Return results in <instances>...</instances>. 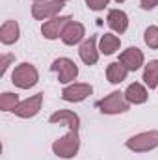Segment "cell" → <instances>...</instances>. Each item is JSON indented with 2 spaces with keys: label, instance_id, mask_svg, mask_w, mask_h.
<instances>
[{
  "label": "cell",
  "instance_id": "cell-1",
  "mask_svg": "<svg viewBox=\"0 0 158 160\" xmlns=\"http://www.w3.org/2000/svg\"><path fill=\"white\" fill-rule=\"evenodd\" d=\"M80 149V138L78 132L75 130H69L65 136H62L60 140H56L52 143V153L60 158H73L78 155Z\"/></svg>",
  "mask_w": 158,
  "mask_h": 160
},
{
  "label": "cell",
  "instance_id": "cell-2",
  "mask_svg": "<svg viewBox=\"0 0 158 160\" xmlns=\"http://www.w3.org/2000/svg\"><path fill=\"white\" fill-rule=\"evenodd\" d=\"M97 108H99V112H102V114L117 116V114L128 112L130 102L126 101L125 93H121V91H112L110 95H106L104 99H101V101L97 102Z\"/></svg>",
  "mask_w": 158,
  "mask_h": 160
},
{
  "label": "cell",
  "instance_id": "cell-3",
  "mask_svg": "<svg viewBox=\"0 0 158 160\" xmlns=\"http://www.w3.org/2000/svg\"><path fill=\"white\" fill-rule=\"evenodd\" d=\"M37 80H39L37 69H36L32 63H28V62L17 65L15 71H13V75H11V82H13L17 88H21V89H30V88H34V86L37 84Z\"/></svg>",
  "mask_w": 158,
  "mask_h": 160
},
{
  "label": "cell",
  "instance_id": "cell-4",
  "mask_svg": "<svg viewBox=\"0 0 158 160\" xmlns=\"http://www.w3.org/2000/svg\"><path fill=\"white\" fill-rule=\"evenodd\" d=\"M130 151L134 153H147L158 147V130H147V132H140L132 138L126 140L125 143Z\"/></svg>",
  "mask_w": 158,
  "mask_h": 160
},
{
  "label": "cell",
  "instance_id": "cell-5",
  "mask_svg": "<svg viewBox=\"0 0 158 160\" xmlns=\"http://www.w3.org/2000/svg\"><path fill=\"white\" fill-rule=\"evenodd\" d=\"M50 71H54L58 75V82L60 84H69V82L77 80V77H78V67L69 58H58V60H54L52 65H50Z\"/></svg>",
  "mask_w": 158,
  "mask_h": 160
},
{
  "label": "cell",
  "instance_id": "cell-6",
  "mask_svg": "<svg viewBox=\"0 0 158 160\" xmlns=\"http://www.w3.org/2000/svg\"><path fill=\"white\" fill-rule=\"evenodd\" d=\"M63 9V2L60 0H43L36 2L32 6V17L36 21H50L54 17H58V13Z\"/></svg>",
  "mask_w": 158,
  "mask_h": 160
},
{
  "label": "cell",
  "instance_id": "cell-7",
  "mask_svg": "<svg viewBox=\"0 0 158 160\" xmlns=\"http://www.w3.org/2000/svg\"><path fill=\"white\" fill-rule=\"evenodd\" d=\"M71 21H73V19H71L69 15H58V17H54V19H50V21H45L43 26H41V34L50 41L58 39V38H62L65 26H67Z\"/></svg>",
  "mask_w": 158,
  "mask_h": 160
},
{
  "label": "cell",
  "instance_id": "cell-8",
  "mask_svg": "<svg viewBox=\"0 0 158 160\" xmlns=\"http://www.w3.org/2000/svg\"><path fill=\"white\" fill-rule=\"evenodd\" d=\"M91 93H93V86H91V84L77 82V84H69V86L63 88L62 99L67 101V102H82V101H86Z\"/></svg>",
  "mask_w": 158,
  "mask_h": 160
},
{
  "label": "cell",
  "instance_id": "cell-9",
  "mask_svg": "<svg viewBox=\"0 0 158 160\" xmlns=\"http://www.w3.org/2000/svg\"><path fill=\"white\" fill-rule=\"evenodd\" d=\"M41 106H43V93H36V95L28 97L26 101H21L19 106L13 110V114L22 118V119H30V118L39 114Z\"/></svg>",
  "mask_w": 158,
  "mask_h": 160
},
{
  "label": "cell",
  "instance_id": "cell-10",
  "mask_svg": "<svg viewBox=\"0 0 158 160\" xmlns=\"http://www.w3.org/2000/svg\"><path fill=\"white\" fill-rule=\"evenodd\" d=\"M143 52L136 47H128L126 50H123L119 54V62L128 69V71H138L141 65H143Z\"/></svg>",
  "mask_w": 158,
  "mask_h": 160
},
{
  "label": "cell",
  "instance_id": "cell-11",
  "mask_svg": "<svg viewBox=\"0 0 158 160\" xmlns=\"http://www.w3.org/2000/svg\"><path fill=\"white\" fill-rule=\"evenodd\" d=\"M99 48H97V39L93 38V36H89L87 39L82 41V45H80V60L86 63V65H95L97 62H99Z\"/></svg>",
  "mask_w": 158,
  "mask_h": 160
},
{
  "label": "cell",
  "instance_id": "cell-12",
  "mask_svg": "<svg viewBox=\"0 0 158 160\" xmlns=\"http://www.w3.org/2000/svg\"><path fill=\"white\" fill-rule=\"evenodd\" d=\"M84 36H86L84 24H82V22H77V21H71V22L65 26L63 34H62V41H63L65 45L73 47V45H78L80 41L84 39Z\"/></svg>",
  "mask_w": 158,
  "mask_h": 160
},
{
  "label": "cell",
  "instance_id": "cell-13",
  "mask_svg": "<svg viewBox=\"0 0 158 160\" xmlns=\"http://www.w3.org/2000/svg\"><path fill=\"white\" fill-rule=\"evenodd\" d=\"M48 123L67 125V127H69L71 130H75V132H78V128H80V118L75 112H71V110H58V112H54V114L48 118Z\"/></svg>",
  "mask_w": 158,
  "mask_h": 160
},
{
  "label": "cell",
  "instance_id": "cell-14",
  "mask_svg": "<svg viewBox=\"0 0 158 160\" xmlns=\"http://www.w3.org/2000/svg\"><path fill=\"white\" fill-rule=\"evenodd\" d=\"M106 22H108V26L114 32L123 34L128 28V15L125 11H121V9H110L108 11V17H106Z\"/></svg>",
  "mask_w": 158,
  "mask_h": 160
},
{
  "label": "cell",
  "instance_id": "cell-15",
  "mask_svg": "<svg viewBox=\"0 0 158 160\" xmlns=\"http://www.w3.org/2000/svg\"><path fill=\"white\" fill-rule=\"evenodd\" d=\"M21 36V28H19V22L17 21H6L2 26H0V41L4 45H13L19 41Z\"/></svg>",
  "mask_w": 158,
  "mask_h": 160
},
{
  "label": "cell",
  "instance_id": "cell-16",
  "mask_svg": "<svg viewBox=\"0 0 158 160\" xmlns=\"http://www.w3.org/2000/svg\"><path fill=\"white\" fill-rule=\"evenodd\" d=\"M125 97H126V101H128L130 104H143L149 95H147L145 86H141L140 82H134V84H130V86L126 88Z\"/></svg>",
  "mask_w": 158,
  "mask_h": 160
},
{
  "label": "cell",
  "instance_id": "cell-17",
  "mask_svg": "<svg viewBox=\"0 0 158 160\" xmlns=\"http://www.w3.org/2000/svg\"><path fill=\"white\" fill-rule=\"evenodd\" d=\"M128 73H130V71H128L121 62H112V63L106 67V78H108V82H112V84H121L123 80H126Z\"/></svg>",
  "mask_w": 158,
  "mask_h": 160
},
{
  "label": "cell",
  "instance_id": "cell-18",
  "mask_svg": "<svg viewBox=\"0 0 158 160\" xmlns=\"http://www.w3.org/2000/svg\"><path fill=\"white\" fill-rule=\"evenodd\" d=\"M119 47H121V39H119L117 36H114V34H104V36H101L99 50H101L104 56L114 54L116 50H119Z\"/></svg>",
  "mask_w": 158,
  "mask_h": 160
},
{
  "label": "cell",
  "instance_id": "cell-19",
  "mask_svg": "<svg viewBox=\"0 0 158 160\" xmlns=\"http://www.w3.org/2000/svg\"><path fill=\"white\" fill-rule=\"evenodd\" d=\"M143 82L149 89L158 88V60H151L143 69Z\"/></svg>",
  "mask_w": 158,
  "mask_h": 160
},
{
  "label": "cell",
  "instance_id": "cell-20",
  "mask_svg": "<svg viewBox=\"0 0 158 160\" xmlns=\"http://www.w3.org/2000/svg\"><path fill=\"white\" fill-rule=\"evenodd\" d=\"M19 95L17 93H11V91H6L0 95V110L2 112H13L17 106H19Z\"/></svg>",
  "mask_w": 158,
  "mask_h": 160
},
{
  "label": "cell",
  "instance_id": "cell-21",
  "mask_svg": "<svg viewBox=\"0 0 158 160\" xmlns=\"http://www.w3.org/2000/svg\"><path fill=\"white\" fill-rule=\"evenodd\" d=\"M143 41L149 48H158V26H149L143 34Z\"/></svg>",
  "mask_w": 158,
  "mask_h": 160
},
{
  "label": "cell",
  "instance_id": "cell-22",
  "mask_svg": "<svg viewBox=\"0 0 158 160\" xmlns=\"http://www.w3.org/2000/svg\"><path fill=\"white\" fill-rule=\"evenodd\" d=\"M108 2H110V0H86L87 8L93 9V11H101V9H104V8L108 6Z\"/></svg>",
  "mask_w": 158,
  "mask_h": 160
},
{
  "label": "cell",
  "instance_id": "cell-23",
  "mask_svg": "<svg viewBox=\"0 0 158 160\" xmlns=\"http://www.w3.org/2000/svg\"><path fill=\"white\" fill-rule=\"evenodd\" d=\"M11 62H13V56H11V54H4V56H2V63H0V65H2V69H0V75H2V77L6 75V71H7V67H9Z\"/></svg>",
  "mask_w": 158,
  "mask_h": 160
},
{
  "label": "cell",
  "instance_id": "cell-24",
  "mask_svg": "<svg viewBox=\"0 0 158 160\" xmlns=\"http://www.w3.org/2000/svg\"><path fill=\"white\" fill-rule=\"evenodd\" d=\"M140 6L149 11V9H155L158 6V0H140Z\"/></svg>",
  "mask_w": 158,
  "mask_h": 160
},
{
  "label": "cell",
  "instance_id": "cell-25",
  "mask_svg": "<svg viewBox=\"0 0 158 160\" xmlns=\"http://www.w3.org/2000/svg\"><path fill=\"white\" fill-rule=\"evenodd\" d=\"M116 2H117V4H121V2H125V0H116Z\"/></svg>",
  "mask_w": 158,
  "mask_h": 160
},
{
  "label": "cell",
  "instance_id": "cell-26",
  "mask_svg": "<svg viewBox=\"0 0 158 160\" xmlns=\"http://www.w3.org/2000/svg\"><path fill=\"white\" fill-rule=\"evenodd\" d=\"M34 2H43V0H34Z\"/></svg>",
  "mask_w": 158,
  "mask_h": 160
},
{
  "label": "cell",
  "instance_id": "cell-27",
  "mask_svg": "<svg viewBox=\"0 0 158 160\" xmlns=\"http://www.w3.org/2000/svg\"><path fill=\"white\" fill-rule=\"evenodd\" d=\"M60 2H67V0H60Z\"/></svg>",
  "mask_w": 158,
  "mask_h": 160
}]
</instances>
